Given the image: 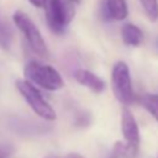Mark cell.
<instances>
[{"label":"cell","instance_id":"1","mask_svg":"<svg viewBox=\"0 0 158 158\" xmlns=\"http://www.w3.org/2000/svg\"><path fill=\"white\" fill-rule=\"evenodd\" d=\"M23 74L31 84H36L49 91H57L64 86V80L59 72L48 64L31 60L25 65Z\"/></svg>","mask_w":158,"mask_h":158},{"label":"cell","instance_id":"2","mask_svg":"<svg viewBox=\"0 0 158 158\" xmlns=\"http://www.w3.org/2000/svg\"><path fill=\"white\" fill-rule=\"evenodd\" d=\"M43 7L49 30L56 35H63L75 14L73 2L69 0H44Z\"/></svg>","mask_w":158,"mask_h":158},{"label":"cell","instance_id":"3","mask_svg":"<svg viewBox=\"0 0 158 158\" xmlns=\"http://www.w3.org/2000/svg\"><path fill=\"white\" fill-rule=\"evenodd\" d=\"M111 89L117 99L123 105H130L135 101V93L132 86V79L128 65L118 60L115 63L111 70Z\"/></svg>","mask_w":158,"mask_h":158},{"label":"cell","instance_id":"4","mask_svg":"<svg viewBox=\"0 0 158 158\" xmlns=\"http://www.w3.org/2000/svg\"><path fill=\"white\" fill-rule=\"evenodd\" d=\"M12 20L15 22V25L17 26V28L22 32V35L25 36L28 46L31 47V49L40 56L41 58H47L48 57V48L47 44L38 30V27L35 25V22L31 20V17L17 10L14 12L12 15Z\"/></svg>","mask_w":158,"mask_h":158},{"label":"cell","instance_id":"5","mask_svg":"<svg viewBox=\"0 0 158 158\" xmlns=\"http://www.w3.org/2000/svg\"><path fill=\"white\" fill-rule=\"evenodd\" d=\"M16 88L36 115H38L41 118L46 121H54L57 118L53 107L44 100L42 94L33 84H31L27 80L20 79L16 81Z\"/></svg>","mask_w":158,"mask_h":158},{"label":"cell","instance_id":"6","mask_svg":"<svg viewBox=\"0 0 158 158\" xmlns=\"http://www.w3.org/2000/svg\"><path fill=\"white\" fill-rule=\"evenodd\" d=\"M121 132L128 152L135 156L139 147V130L133 114L127 107H123L121 111Z\"/></svg>","mask_w":158,"mask_h":158},{"label":"cell","instance_id":"7","mask_svg":"<svg viewBox=\"0 0 158 158\" xmlns=\"http://www.w3.org/2000/svg\"><path fill=\"white\" fill-rule=\"evenodd\" d=\"M7 125L11 131H14L17 135L21 136H33V135H41L46 133L49 127H47L43 123L32 121L30 118H23L20 116H12L9 118Z\"/></svg>","mask_w":158,"mask_h":158},{"label":"cell","instance_id":"8","mask_svg":"<svg viewBox=\"0 0 158 158\" xmlns=\"http://www.w3.org/2000/svg\"><path fill=\"white\" fill-rule=\"evenodd\" d=\"M73 77L80 85L88 88L93 93L100 94L106 88V83L100 77H98L96 74H94L93 72H90L88 69H83V68L75 69L73 73Z\"/></svg>","mask_w":158,"mask_h":158},{"label":"cell","instance_id":"9","mask_svg":"<svg viewBox=\"0 0 158 158\" xmlns=\"http://www.w3.org/2000/svg\"><path fill=\"white\" fill-rule=\"evenodd\" d=\"M101 15L105 20H125L128 15L126 0H104L101 5Z\"/></svg>","mask_w":158,"mask_h":158},{"label":"cell","instance_id":"10","mask_svg":"<svg viewBox=\"0 0 158 158\" xmlns=\"http://www.w3.org/2000/svg\"><path fill=\"white\" fill-rule=\"evenodd\" d=\"M121 38L125 44L131 47H138L143 42V32L139 27H137L133 23L126 22L121 27Z\"/></svg>","mask_w":158,"mask_h":158},{"label":"cell","instance_id":"11","mask_svg":"<svg viewBox=\"0 0 158 158\" xmlns=\"http://www.w3.org/2000/svg\"><path fill=\"white\" fill-rule=\"evenodd\" d=\"M14 42V31L11 25L0 12V47L5 51H10Z\"/></svg>","mask_w":158,"mask_h":158},{"label":"cell","instance_id":"12","mask_svg":"<svg viewBox=\"0 0 158 158\" xmlns=\"http://www.w3.org/2000/svg\"><path fill=\"white\" fill-rule=\"evenodd\" d=\"M139 104L154 117V120L158 122V94H143L139 98Z\"/></svg>","mask_w":158,"mask_h":158},{"label":"cell","instance_id":"13","mask_svg":"<svg viewBox=\"0 0 158 158\" xmlns=\"http://www.w3.org/2000/svg\"><path fill=\"white\" fill-rule=\"evenodd\" d=\"M143 11L152 22L158 20V0H139Z\"/></svg>","mask_w":158,"mask_h":158},{"label":"cell","instance_id":"14","mask_svg":"<svg viewBox=\"0 0 158 158\" xmlns=\"http://www.w3.org/2000/svg\"><path fill=\"white\" fill-rule=\"evenodd\" d=\"M109 158H130V152L125 143L116 142Z\"/></svg>","mask_w":158,"mask_h":158},{"label":"cell","instance_id":"15","mask_svg":"<svg viewBox=\"0 0 158 158\" xmlns=\"http://www.w3.org/2000/svg\"><path fill=\"white\" fill-rule=\"evenodd\" d=\"M35 7H43V4H44V0H28Z\"/></svg>","mask_w":158,"mask_h":158},{"label":"cell","instance_id":"16","mask_svg":"<svg viewBox=\"0 0 158 158\" xmlns=\"http://www.w3.org/2000/svg\"><path fill=\"white\" fill-rule=\"evenodd\" d=\"M64 158H84V157L80 156V154H78V153H69V154H67Z\"/></svg>","mask_w":158,"mask_h":158},{"label":"cell","instance_id":"17","mask_svg":"<svg viewBox=\"0 0 158 158\" xmlns=\"http://www.w3.org/2000/svg\"><path fill=\"white\" fill-rule=\"evenodd\" d=\"M44 158H59V157L56 156V154H48V156H46Z\"/></svg>","mask_w":158,"mask_h":158},{"label":"cell","instance_id":"18","mask_svg":"<svg viewBox=\"0 0 158 158\" xmlns=\"http://www.w3.org/2000/svg\"><path fill=\"white\" fill-rule=\"evenodd\" d=\"M69 1H70V2H75V4H77V2H79L80 0H69Z\"/></svg>","mask_w":158,"mask_h":158}]
</instances>
